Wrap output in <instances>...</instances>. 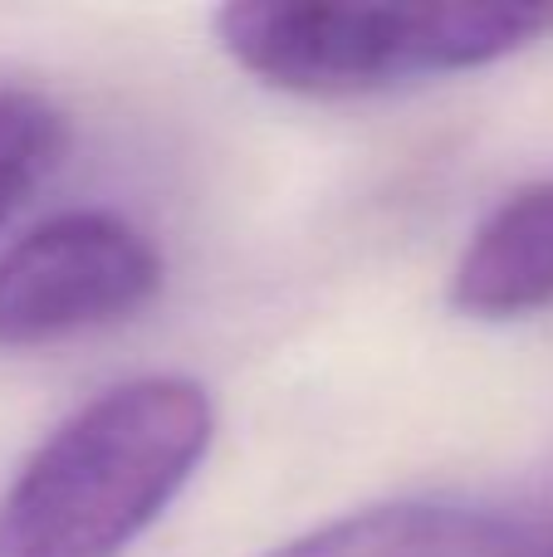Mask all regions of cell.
I'll list each match as a JSON object with an SVG mask.
<instances>
[{"mask_svg": "<svg viewBox=\"0 0 553 557\" xmlns=\"http://www.w3.org/2000/svg\"><path fill=\"white\" fill-rule=\"evenodd\" d=\"M216 425L196 376L147 372L103 386L0 490V557H123L196 480Z\"/></svg>", "mask_w": 553, "mask_h": 557, "instance_id": "cell-1", "label": "cell"}, {"mask_svg": "<svg viewBox=\"0 0 553 557\" xmlns=\"http://www.w3.org/2000/svg\"><path fill=\"white\" fill-rule=\"evenodd\" d=\"M211 35L235 69L294 98H372L505 64L553 39V5L231 0Z\"/></svg>", "mask_w": 553, "mask_h": 557, "instance_id": "cell-2", "label": "cell"}, {"mask_svg": "<svg viewBox=\"0 0 553 557\" xmlns=\"http://www.w3.org/2000/svg\"><path fill=\"white\" fill-rule=\"evenodd\" d=\"M167 260L118 211H59L0 255V352L74 343L137 318L162 294Z\"/></svg>", "mask_w": 553, "mask_h": 557, "instance_id": "cell-3", "label": "cell"}, {"mask_svg": "<svg viewBox=\"0 0 553 557\" xmlns=\"http://www.w3.org/2000/svg\"><path fill=\"white\" fill-rule=\"evenodd\" d=\"M260 557H553V513L466 499L362 504Z\"/></svg>", "mask_w": 553, "mask_h": 557, "instance_id": "cell-4", "label": "cell"}, {"mask_svg": "<svg viewBox=\"0 0 553 557\" xmlns=\"http://www.w3.org/2000/svg\"><path fill=\"white\" fill-rule=\"evenodd\" d=\"M446 304L476 323H515L553 308V176L515 186L470 231Z\"/></svg>", "mask_w": 553, "mask_h": 557, "instance_id": "cell-5", "label": "cell"}, {"mask_svg": "<svg viewBox=\"0 0 553 557\" xmlns=\"http://www.w3.org/2000/svg\"><path fill=\"white\" fill-rule=\"evenodd\" d=\"M69 152V117L25 84H0V235Z\"/></svg>", "mask_w": 553, "mask_h": 557, "instance_id": "cell-6", "label": "cell"}]
</instances>
